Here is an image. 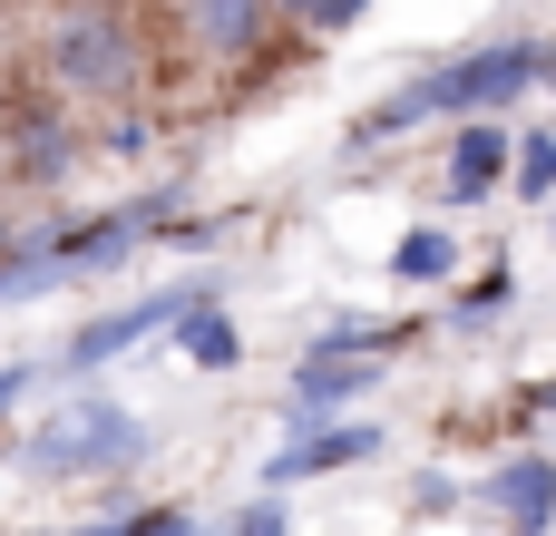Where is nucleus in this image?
<instances>
[{"label": "nucleus", "instance_id": "19", "mask_svg": "<svg viewBox=\"0 0 556 536\" xmlns=\"http://www.w3.org/2000/svg\"><path fill=\"white\" fill-rule=\"evenodd\" d=\"M39 381H49V371H29V361H10V371H0V410H20V400H29Z\"/></svg>", "mask_w": 556, "mask_h": 536}, {"label": "nucleus", "instance_id": "17", "mask_svg": "<svg viewBox=\"0 0 556 536\" xmlns=\"http://www.w3.org/2000/svg\"><path fill=\"white\" fill-rule=\"evenodd\" d=\"M450 508H459V488H450L440 469H430V478H410V518H450Z\"/></svg>", "mask_w": 556, "mask_h": 536}, {"label": "nucleus", "instance_id": "3", "mask_svg": "<svg viewBox=\"0 0 556 536\" xmlns=\"http://www.w3.org/2000/svg\"><path fill=\"white\" fill-rule=\"evenodd\" d=\"M39 78L59 98H137L147 88V20H137V0H68L39 29Z\"/></svg>", "mask_w": 556, "mask_h": 536}, {"label": "nucleus", "instance_id": "15", "mask_svg": "<svg viewBox=\"0 0 556 536\" xmlns=\"http://www.w3.org/2000/svg\"><path fill=\"white\" fill-rule=\"evenodd\" d=\"M371 0H274V20L283 29H303V39H332V29H352Z\"/></svg>", "mask_w": 556, "mask_h": 536}, {"label": "nucleus", "instance_id": "6", "mask_svg": "<svg viewBox=\"0 0 556 536\" xmlns=\"http://www.w3.org/2000/svg\"><path fill=\"white\" fill-rule=\"evenodd\" d=\"M479 518L498 536H547L556 527V459L547 449H508V459L479 478Z\"/></svg>", "mask_w": 556, "mask_h": 536}, {"label": "nucleus", "instance_id": "1", "mask_svg": "<svg viewBox=\"0 0 556 536\" xmlns=\"http://www.w3.org/2000/svg\"><path fill=\"white\" fill-rule=\"evenodd\" d=\"M547 68H556L547 39H479V49H459V59H440V68H420V78H401L391 98H371V107L352 117V146L420 137L430 117H508L528 88H547Z\"/></svg>", "mask_w": 556, "mask_h": 536}, {"label": "nucleus", "instance_id": "2", "mask_svg": "<svg viewBox=\"0 0 556 536\" xmlns=\"http://www.w3.org/2000/svg\"><path fill=\"white\" fill-rule=\"evenodd\" d=\"M147 449H156V430H147L127 400H108V391H68L59 410H39V420L10 439V459H20L29 478H59V488H78V478H127Z\"/></svg>", "mask_w": 556, "mask_h": 536}, {"label": "nucleus", "instance_id": "5", "mask_svg": "<svg viewBox=\"0 0 556 536\" xmlns=\"http://www.w3.org/2000/svg\"><path fill=\"white\" fill-rule=\"evenodd\" d=\"M391 449V430H371V420H293V439L264 459V488H293V478H332V469H362V459H381Z\"/></svg>", "mask_w": 556, "mask_h": 536}, {"label": "nucleus", "instance_id": "12", "mask_svg": "<svg viewBox=\"0 0 556 536\" xmlns=\"http://www.w3.org/2000/svg\"><path fill=\"white\" fill-rule=\"evenodd\" d=\"M508 303H518V273L489 254V273H479V283H459V303H450V332H489Z\"/></svg>", "mask_w": 556, "mask_h": 536}, {"label": "nucleus", "instance_id": "18", "mask_svg": "<svg viewBox=\"0 0 556 536\" xmlns=\"http://www.w3.org/2000/svg\"><path fill=\"white\" fill-rule=\"evenodd\" d=\"M98 146H108V156H147V146H156V127H147V117H117Z\"/></svg>", "mask_w": 556, "mask_h": 536}, {"label": "nucleus", "instance_id": "4", "mask_svg": "<svg viewBox=\"0 0 556 536\" xmlns=\"http://www.w3.org/2000/svg\"><path fill=\"white\" fill-rule=\"evenodd\" d=\"M195 303H225V273H186V283H156V293H137V303H117V312L78 322V332H68V352L49 361V381H88V371L127 361L137 342L176 332V312H195Z\"/></svg>", "mask_w": 556, "mask_h": 536}, {"label": "nucleus", "instance_id": "11", "mask_svg": "<svg viewBox=\"0 0 556 536\" xmlns=\"http://www.w3.org/2000/svg\"><path fill=\"white\" fill-rule=\"evenodd\" d=\"M166 342H176L195 371H235V361H244V332L225 322V303H195V312H176V332H166Z\"/></svg>", "mask_w": 556, "mask_h": 536}, {"label": "nucleus", "instance_id": "9", "mask_svg": "<svg viewBox=\"0 0 556 536\" xmlns=\"http://www.w3.org/2000/svg\"><path fill=\"white\" fill-rule=\"evenodd\" d=\"M176 20H186V39L205 59H244L274 29V0H176Z\"/></svg>", "mask_w": 556, "mask_h": 536}, {"label": "nucleus", "instance_id": "13", "mask_svg": "<svg viewBox=\"0 0 556 536\" xmlns=\"http://www.w3.org/2000/svg\"><path fill=\"white\" fill-rule=\"evenodd\" d=\"M59 536H195V518H186V508H108V518L59 527Z\"/></svg>", "mask_w": 556, "mask_h": 536}, {"label": "nucleus", "instance_id": "14", "mask_svg": "<svg viewBox=\"0 0 556 536\" xmlns=\"http://www.w3.org/2000/svg\"><path fill=\"white\" fill-rule=\"evenodd\" d=\"M508 195H528V205H547V195H556V127H528V137H518Z\"/></svg>", "mask_w": 556, "mask_h": 536}, {"label": "nucleus", "instance_id": "7", "mask_svg": "<svg viewBox=\"0 0 556 536\" xmlns=\"http://www.w3.org/2000/svg\"><path fill=\"white\" fill-rule=\"evenodd\" d=\"M508 166H518V137H508V117H459V137H450V176H440V205L479 215V205L508 186Z\"/></svg>", "mask_w": 556, "mask_h": 536}, {"label": "nucleus", "instance_id": "10", "mask_svg": "<svg viewBox=\"0 0 556 536\" xmlns=\"http://www.w3.org/2000/svg\"><path fill=\"white\" fill-rule=\"evenodd\" d=\"M459 273V234L450 225H410L401 244H391V283L401 293H430V283H450Z\"/></svg>", "mask_w": 556, "mask_h": 536}, {"label": "nucleus", "instance_id": "20", "mask_svg": "<svg viewBox=\"0 0 556 536\" xmlns=\"http://www.w3.org/2000/svg\"><path fill=\"white\" fill-rule=\"evenodd\" d=\"M547 225H556V215H547Z\"/></svg>", "mask_w": 556, "mask_h": 536}, {"label": "nucleus", "instance_id": "8", "mask_svg": "<svg viewBox=\"0 0 556 536\" xmlns=\"http://www.w3.org/2000/svg\"><path fill=\"white\" fill-rule=\"evenodd\" d=\"M78 127L59 117V98H10V176L20 186H59L68 166H78Z\"/></svg>", "mask_w": 556, "mask_h": 536}, {"label": "nucleus", "instance_id": "16", "mask_svg": "<svg viewBox=\"0 0 556 536\" xmlns=\"http://www.w3.org/2000/svg\"><path fill=\"white\" fill-rule=\"evenodd\" d=\"M195 536H293V508H283V498H274V488H264V498H254V508H235V518H225V527H195Z\"/></svg>", "mask_w": 556, "mask_h": 536}]
</instances>
